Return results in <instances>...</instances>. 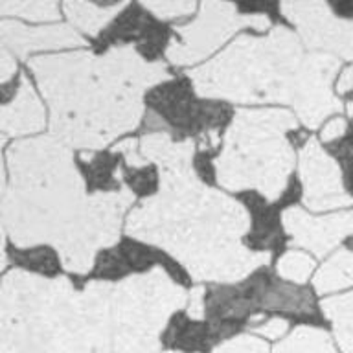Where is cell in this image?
<instances>
[{
  "label": "cell",
  "instance_id": "obj_30",
  "mask_svg": "<svg viewBox=\"0 0 353 353\" xmlns=\"http://www.w3.org/2000/svg\"><path fill=\"white\" fill-rule=\"evenodd\" d=\"M6 143V137H0V201L4 197L6 188H8V181H6V165L4 159H2V148Z\"/></svg>",
  "mask_w": 353,
  "mask_h": 353
},
{
  "label": "cell",
  "instance_id": "obj_19",
  "mask_svg": "<svg viewBox=\"0 0 353 353\" xmlns=\"http://www.w3.org/2000/svg\"><path fill=\"white\" fill-rule=\"evenodd\" d=\"M265 307L281 309L291 313H311L313 311V298L307 291L289 285H272L265 292Z\"/></svg>",
  "mask_w": 353,
  "mask_h": 353
},
{
  "label": "cell",
  "instance_id": "obj_10",
  "mask_svg": "<svg viewBox=\"0 0 353 353\" xmlns=\"http://www.w3.org/2000/svg\"><path fill=\"white\" fill-rule=\"evenodd\" d=\"M300 181L302 203L311 212H331L353 204L336 160L325 153L316 138H309L300 151Z\"/></svg>",
  "mask_w": 353,
  "mask_h": 353
},
{
  "label": "cell",
  "instance_id": "obj_5",
  "mask_svg": "<svg viewBox=\"0 0 353 353\" xmlns=\"http://www.w3.org/2000/svg\"><path fill=\"white\" fill-rule=\"evenodd\" d=\"M319 70V54L305 52L296 33L272 28L265 37L241 35L219 55L188 72L201 98L230 103L302 105Z\"/></svg>",
  "mask_w": 353,
  "mask_h": 353
},
{
  "label": "cell",
  "instance_id": "obj_16",
  "mask_svg": "<svg viewBox=\"0 0 353 353\" xmlns=\"http://www.w3.org/2000/svg\"><path fill=\"white\" fill-rule=\"evenodd\" d=\"M353 285V250L339 248L330 258L325 259L322 267L316 270L313 278L314 291L319 294L342 291Z\"/></svg>",
  "mask_w": 353,
  "mask_h": 353
},
{
  "label": "cell",
  "instance_id": "obj_3",
  "mask_svg": "<svg viewBox=\"0 0 353 353\" xmlns=\"http://www.w3.org/2000/svg\"><path fill=\"white\" fill-rule=\"evenodd\" d=\"M250 215L236 199L206 186L193 165L159 170V192L131 210L127 236L162 248L193 280L237 283L269 265V250L243 243Z\"/></svg>",
  "mask_w": 353,
  "mask_h": 353
},
{
  "label": "cell",
  "instance_id": "obj_15",
  "mask_svg": "<svg viewBox=\"0 0 353 353\" xmlns=\"http://www.w3.org/2000/svg\"><path fill=\"white\" fill-rule=\"evenodd\" d=\"M127 4L114 6H96L90 2H65L63 11L72 28L87 33L90 37L99 35L103 28L109 26V22L116 15H120L121 10H125Z\"/></svg>",
  "mask_w": 353,
  "mask_h": 353
},
{
  "label": "cell",
  "instance_id": "obj_22",
  "mask_svg": "<svg viewBox=\"0 0 353 353\" xmlns=\"http://www.w3.org/2000/svg\"><path fill=\"white\" fill-rule=\"evenodd\" d=\"M142 6L160 21H173V19L192 15L197 8L195 2H184V0H159V2H143Z\"/></svg>",
  "mask_w": 353,
  "mask_h": 353
},
{
  "label": "cell",
  "instance_id": "obj_1",
  "mask_svg": "<svg viewBox=\"0 0 353 353\" xmlns=\"http://www.w3.org/2000/svg\"><path fill=\"white\" fill-rule=\"evenodd\" d=\"M10 182L0 221L19 248L52 247L63 269L87 274L103 248L120 239L134 203L131 188L87 193L72 149L50 134L17 140L6 153Z\"/></svg>",
  "mask_w": 353,
  "mask_h": 353
},
{
  "label": "cell",
  "instance_id": "obj_28",
  "mask_svg": "<svg viewBox=\"0 0 353 353\" xmlns=\"http://www.w3.org/2000/svg\"><path fill=\"white\" fill-rule=\"evenodd\" d=\"M188 316L192 320H201L204 316V289L195 287L188 296Z\"/></svg>",
  "mask_w": 353,
  "mask_h": 353
},
{
  "label": "cell",
  "instance_id": "obj_27",
  "mask_svg": "<svg viewBox=\"0 0 353 353\" xmlns=\"http://www.w3.org/2000/svg\"><path fill=\"white\" fill-rule=\"evenodd\" d=\"M17 63L11 50L0 41V85H4L15 76Z\"/></svg>",
  "mask_w": 353,
  "mask_h": 353
},
{
  "label": "cell",
  "instance_id": "obj_12",
  "mask_svg": "<svg viewBox=\"0 0 353 353\" xmlns=\"http://www.w3.org/2000/svg\"><path fill=\"white\" fill-rule=\"evenodd\" d=\"M0 41L26 59L35 52L68 50L85 46V39L70 24H48V26H26L19 21L0 19Z\"/></svg>",
  "mask_w": 353,
  "mask_h": 353
},
{
  "label": "cell",
  "instance_id": "obj_26",
  "mask_svg": "<svg viewBox=\"0 0 353 353\" xmlns=\"http://www.w3.org/2000/svg\"><path fill=\"white\" fill-rule=\"evenodd\" d=\"M287 327H289L287 320L270 319L261 325H258V327H254V333L259 336H265V339H280V336L285 335Z\"/></svg>",
  "mask_w": 353,
  "mask_h": 353
},
{
  "label": "cell",
  "instance_id": "obj_21",
  "mask_svg": "<svg viewBox=\"0 0 353 353\" xmlns=\"http://www.w3.org/2000/svg\"><path fill=\"white\" fill-rule=\"evenodd\" d=\"M314 269V259L300 250H289L278 259L276 272L283 280L291 281L294 285H302L309 280V276Z\"/></svg>",
  "mask_w": 353,
  "mask_h": 353
},
{
  "label": "cell",
  "instance_id": "obj_24",
  "mask_svg": "<svg viewBox=\"0 0 353 353\" xmlns=\"http://www.w3.org/2000/svg\"><path fill=\"white\" fill-rule=\"evenodd\" d=\"M114 151L116 153H121L125 157V162L131 168H143V165L148 164L145 160L142 159V154H140V149H138V142L137 140H123V142L116 143L114 145Z\"/></svg>",
  "mask_w": 353,
  "mask_h": 353
},
{
  "label": "cell",
  "instance_id": "obj_17",
  "mask_svg": "<svg viewBox=\"0 0 353 353\" xmlns=\"http://www.w3.org/2000/svg\"><path fill=\"white\" fill-rule=\"evenodd\" d=\"M322 313L333 325V333L344 353H353V291L320 302Z\"/></svg>",
  "mask_w": 353,
  "mask_h": 353
},
{
  "label": "cell",
  "instance_id": "obj_25",
  "mask_svg": "<svg viewBox=\"0 0 353 353\" xmlns=\"http://www.w3.org/2000/svg\"><path fill=\"white\" fill-rule=\"evenodd\" d=\"M347 131V121L346 118H342V116H335V118H331L327 123L324 125L322 132H320V140L325 143L335 142L339 138H342L346 134Z\"/></svg>",
  "mask_w": 353,
  "mask_h": 353
},
{
  "label": "cell",
  "instance_id": "obj_20",
  "mask_svg": "<svg viewBox=\"0 0 353 353\" xmlns=\"http://www.w3.org/2000/svg\"><path fill=\"white\" fill-rule=\"evenodd\" d=\"M2 17H21L32 22H54L59 19V6L55 2H0Z\"/></svg>",
  "mask_w": 353,
  "mask_h": 353
},
{
  "label": "cell",
  "instance_id": "obj_8",
  "mask_svg": "<svg viewBox=\"0 0 353 353\" xmlns=\"http://www.w3.org/2000/svg\"><path fill=\"white\" fill-rule=\"evenodd\" d=\"M269 26L265 13H243L228 2H204L192 22L175 28L165 57L175 66L195 65L214 54L241 28L265 32Z\"/></svg>",
  "mask_w": 353,
  "mask_h": 353
},
{
  "label": "cell",
  "instance_id": "obj_29",
  "mask_svg": "<svg viewBox=\"0 0 353 353\" xmlns=\"http://www.w3.org/2000/svg\"><path fill=\"white\" fill-rule=\"evenodd\" d=\"M350 90H353V65L347 66L346 70L342 72L339 83H336V92L339 94H347Z\"/></svg>",
  "mask_w": 353,
  "mask_h": 353
},
{
  "label": "cell",
  "instance_id": "obj_11",
  "mask_svg": "<svg viewBox=\"0 0 353 353\" xmlns=\"http://www.w3.org/2000/svg\"><path fill=\"white\" fill-rule=\"evenodd\" d=\"M281 225L287 236L291 237V245L324 258L346 237L353 236V208L325 215H311L298 206H291L281 214Z\"/></svg>",
  "mask_w": 353,
  "mask_h": 353
},
{
  "label": "cell",
  "instance_id": "obj_18",
  "mask_svg": "<svg viewBox=\"0 0 353 353\" xmlns=\"http://www.w3.org/2000/svg\"><path fill=\"white\" fill-rule=\"evenodd\" d=\"M274 353H339L327 331L300 325L274 347Z\"/></svg>",
  "mask_w": 353,
  "mask_h": 353
},
{
  "label": "cell",
  "instance_id": "obj_13",
  "mask_svg": "<svg viewBox=\"0 0 353 353\" xmlns=\"http://www.w3.org/2000/svg\"><path fill=\"white\" fill-rule=\"evenodd\" d=\"M44 107L28 76H21L15 98L0 105V137H24L43 131Z\"/></svg>",
  "mask_w": 353,
  "mask_h": 353
},
{
  "label": "cell",
  "instance_id": "obj_14",
  "mask_svg": "<svg viewBox=\"0 0 353 353\" xmlns=\"http://www.w3.org/2000/svg\"><path fill=\"white\" fill-rule=\"evenodd\" d=\"M138 149L148 164H154L159 170H170L181 165H193L195 142L193 140L175 142L170 137V132L159 131L145 134L138 142Z\"/></svg>",
  "mask_w": 353,
  "mask_h": 353
},
{
  "label": "cell",
  "instance_id": "obj_2",
  "mask_svg": "<svg viewBox=\"0 0 353 353\" xmlns=\"http://www.w3.org/2000/svg\"><path fill=\"white\" fill-rule=\"evenodd\" d=\"M50 110V137L70 149L96 151L131 132L143 118V96L170 70L132 44L105 54L70 50L28 61Z\"/></svg>",
  "mask_w": 353,
  "mask_h": 353
},
{
  "label": "cell",
  "instance_id": "obj_7",
  "mask_svg": "<svg viewBox=\"0 0 353 353\" xmlns=\"http://www.w3.org/2000/svg\"><path fill=\"white\" fill-rule=\"evenodd\" d=\"M188 296L162 267L112 285V353H159L165 325L186 307Z\"/></svg>",
  "mask_w": 353,
  "mask_h": 353
},
{
  "label": "cell",
  "instance_id": "obj_23",
  "mask_svg": "<svg viewBox=\"0 0 353 353\" xmlns=\"http://www.w3.org/2000/svg\"><path fill=\"white\" fill-rule=\"evenodd\" d=\"M168 353H181V352H168ZM212 353H269V347L263 341H259L252 335H239L234 336L230 341L223 342L215 347Z\"/></svg>",
  "mask_w": 353,
  "mask_h": 353
},
{
  "label": "cell",
  "instance_id": "obj_31",
  "mask_svg": "<svg viewBox=\"0 0 353 353\" xmlns=\"http://www.w3.org/2000/svg\"><path fill=\"white\" fill-rule=\"evenodd\" d=\"M6 265H8V256H6V230L2 221H0V270H4Z\"/></svg>",
  "mask_w": 353,
  "mask_h": 353
},
{
  "label": "cell",
  "instance_id": "obj_6",
  "mask_svg": "<svg viewBox=\"0 0 353 353\" xmlns=\"http://www.w3.org/2000/svg\"><path fill=\"white\" fill-rule=\"evenodd\" d=\"M298 127L287 109H239L215 159V176L228 192L259 193L270 203L283 195L294 168L289 131Z\"/></svg>",
  "mask_w": 353,
  "mask_h": 353
},
{
  "label": "cell",
  "instance_id": "obj_4",
  "mask_svg": "<svg viewBox=\"0 0 353 353\" xmlns=\"http://www.w3.org/2000/svg\"><path fill=\"white\" fill-rule=\"evenodd\" d=\"M112 283L13 269L0 283V353H112Z\"/></svg>",
  "mask_w": 353,
  "mask_h": 353
},
{
  "label": "cell",
  "instance_id": "obj_9",
  "mask_svg": "<svg viewBox=\"0 0 353 353\" xmlns=\"http://www.w3.org/2000/svg\"><path fill=\"white\" fill-rule=\"evenodd\" d=\"M281 13L296 26L309 52L353 61V19L339 17L325 2H281Z\"/></svg>",
  "mask_w": 353,
  "mask_h": 353
}]
</instances>
